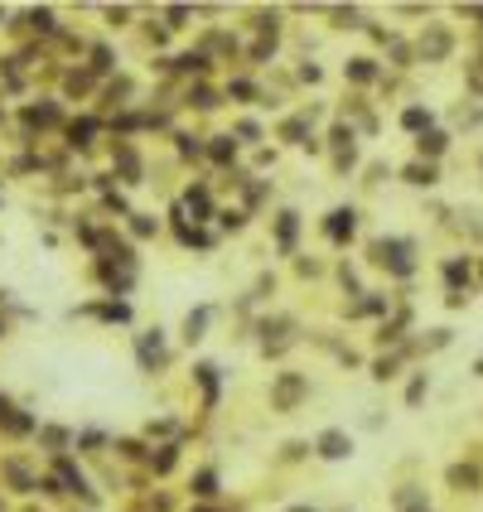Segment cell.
<instances>
[{
    "instance_id": "1",
    "label": "cell",
    "mask_w": 483,
    "mask_h": 512,
    "mask_svg": "<svg viewBox=\"0 0 483 512\" xmlns=\"http://www.w3.org/2000/svg\"><path fill=\"white\" fill-rule=\"evenodd\" d=\"M368 256L377 261V266H386L391 276H416V242L411 237H377L373 247H368Z\"/></svg>"
},
{
    "instance_id": "2",
    "label": "cell",
    "mask_w": 483,
    "mask_h": 512,
    "mask_svg": "<svg viewBox=\"0 0 483 512\" xmlns=\"http://www.w3.org/2000/svg\"><path fill=\"white\" fill-rule=\"evenodd\" d=\"M304 397H309V382L300 372H276V382H271V406L276 411H295Z\"/></svg>"
},
{
    "instance_id": "3",
    "label": "cell",
    "mask_w": 483,
    "mask_h": 512,
    "mask_svg": "<svg viewBox=\"0 0 483 512\" xmlns=\"http://www.w3.org/2000/svg\"><path fill=\"white\" fill-rule=\"evenodd\" d=\"M290 343H295V319H261V353L266 358H276V353H286Z\"/></svg>"
},
{
    "instance_id": "4",
    "label": "cell",
    "mask_w": 483,
    "mask_h": 512,
    "mask_svg": "<svg viewBox=\"0 0 483 512\" xmlns=\"http://www.w3.org/2000/svg\"><path fill=\"white\" fill-rule=\"evenodd\" d=\"M450 49H455L450 24H430V29L420 34V58H425V63H445V58H450Z\"/></svg>"
},
{
    "instance_id": "5",
    "label": "cell",
    "mask_w": 483,
    "mask_h": 512,
    "mask_svg": "<svg viewBox=\"0 0 483 512\" xmlns=\"http://www.w3.org/2000/svg\"><path fill=\"white\" fill-rule=\"evenodd\" d=\"M324 232H329V242H334V247H343V242L358 232V208H334V213H329V222H324Z\"/></svg>"
},
{
    "instance_id": "6",
    "label": "cell",
    "mask_w": 483,
    "mask_h": 512,
    "mask_svg": "<svg viewBox=\"0 0 483 512\" xmlns=\"http://www.w3.org/2000/svg\"><path fill=\"white\" fill-rule=\"evenodd\" d=\"M140 368H145V372H160V368H165V333H160V329L140 333Z\"/></svg>"
},
{
    "instance_id": "7",
    "label": "cell",
    "mask_w": 483,
    "mask_h": 512,
    "mask_svg": "<svg viewBox=\"0 0 483 512\" xmlns=\"http://www.w3.org/2000/svg\"><path fill=\"white\" fill-rule=\"evenodd\" d=\"M314 449H319V459H348V454H353V435H343V430H324V435L314 440Z\"/></svg>"
},
{
    "instance_id": "8",
    "label": "cell",
    "mask_w": 483,
    "mask_h": 512,
    "mask_svg": "<svg viewBox=\"0 0 483 512\" xmlns=\"http://www.w3.org/2000/svg\"><path fill=\"white\" fill-rule=\"evenodd\" d=\"M208 324H213V305H198L184 314V343H198L203 333H208Z\"/></svg>"
},
{
    "instance_id": "9",
    "label": "cell",
    "mask_w": 483,
    "mask_h": 512,
    "mask_svg": "<svg viewBox=\"0 0 483 512\" xmlns=\"http://www.w3.org/2000/svg\"><path fill=\"white\" fill-rule=\"evenodd\" d=\"M193 382L203 387V406L213 411L218 406V368H213V363H198V368H193Z\"/></svg>"
},
{
    "instance_id": "10",
    "label": "cell",
    "mask_w": 483,
    "mask_h": 512,
    "mask_svg": "<svg viewBox=\"0 0 483 512\" xmlns=\"http://www.w3.org/2000/svg\"><path fill=\"white\" fill-rule=\"evenodd\" d=\"M295 232H300V213L286 208V213L276 217V247H281V251H295Z\"/></svg>"
},
{
    "instance_id": "11",
    "label": "cell",
    "mask_w": 483,
    "mask_h": 512,
    "mask_svg": "<svg viewBox=\"0 0 483 512\" xmlns=\"http://www.w3.org/2000/svg\"><path fill=\"white\" fill-rule=\"evenodd\" d=\"M406 184H416V189H435V184H440V170H435L430 160H416V165H406Z\"/></svg>"
},
{
    "instance_id": "12",
    "label": "cell",
    "mask_w": 483,
    "mask_h": 512,
    "mask_svg": "<svg viewBox=\"0 0 483 512\" xmlns=\"http://www.w3.org/2000/svg\"><path fill=\"white\" fill-rule=\"evenodd\" d=\"M281 135H286V140H295V145H309V150H319V145H314V135H309V116H290L286 126H281Z\"/></svg>"
},
{
    "instance_id": "13",
    "label": "cell",
    "mask_w": 483,
    "mask_h": 512,
    "mask_svg": "<svg viewBox=\"0 0 483 512\" xmlns=\"http://www.w3.org/2000/svg\"><path fill=\"white\" fill-rule=\"evenodd\" d=\"M111 165L126 174V184H140V160H136V150H126V145H116V155H111Z\"/></svg>"
},
{
    "instance_id": "14",
    "label": "cell",
    "mask_w": 483,
    "mask_h": 512,
    "mask_svg": "<svg viewBox=\"0 0 483 512\" xmlns=\"http://www.w3.org/2000/svg\"><path fill=\"white\" fill-rule=\"evenodd\" d=\"M445 281L455 286V295H464V290H469V256H464V261L450 256V261H445Z\"/></svg>"
},
{
    "instance_id": "15",
    "label": "cell",
    "mask_w": 483,
    "mask_h": 512,
    "mask_svg": "<svg viewBox=\"0 0 483 512\" xmlns=\"http://www.w3.org/2000/svg\"><path fill=\"white\" fill-rule=\"evenodd\" d=\"M184 204H189L193 222H208V213H213V199H208V189H203V184H193L189 194H184Z\"/></svg>"
},
{
    "instance_id": "16",
    "label": "cell",
    "mask_w": 483,
    "mask_h": 512,
    "mask_svg": "<svg viewBox=\"0 0 483 512\" xmlns=\"http://www.w3.org/2000/svg\"><path fill=\"white\" fill-rule=\"evenodd\" d=\"M430 121H435V116H430V106H406V111H401V126H406V131H416V135H425V131H430Z\"/></svg>"
},
{
    "instance_id": "17",
    "label": "cell",
    "mask_w": 483,
    "mask_h": 512,
    "mask_svg": "<svg viewBox=\"0 0 483 512\" xmlns=\"http://www.w3.org/2000/svg\"><path fill=\"white\" fill-rule=\"evenodd\" d=\"M416 145H420V155H430V160H435V155H445V150H450V135L430 126L425 135H416Z\"/></svg>"
},
{
    "instance_id": "18",
    "label": "cell",
    "mask_w": 483,
    "mask_h": 512,
    "mask_svg": "<svg viewBox=\"0 0 483 512\" xmlns=\"http://www.w3.org/2000/svg\"><path fill=\"white\" fill-rule=\"evenodd\" d=\"M92 135H97V116H78V121L68 126V140H73V145H83V150L92 145Z\"/></svg>"
},
{
    "instance_id": "19",
    "label": "cell",
    "mask_w": 483,
    "mask_h": 512,
    "mask_svg": "<svg viewBox=\"0 0 483 512\" xmlns=\"http://www.w3.org/2000/svg\"><path fill=\"white\" fill-rule=\"evenodd\" d=\"M343 73H348L353 83H373V78H377V63H373V58H348Z\"/></svg>"
},
{
    "instance_id": "20",
    "label": "cell",
    "mask_w": 483,
    "mask_h": 512,
    "mask_svg": "<svg viewBox=\"0 0 483 512\" xmlns=\"http://www.w3.org/2000/svg\"><path fill=\"white\" fill-rule=\"evenodd\" d=\"M208 155H213L218 165H232V155H237V140H232V135H213V145H208Z\"/></svg>"
},
{
    "instance_id": "21",
    "label": "cell",
    "mask_w": 483,
    "mask_h": 512,
    "mask_svg": "<svg viewBox=\"0 0 483 512\" xmlns=\"http://www.w3.org/2000/svg\"><path fill=\"white\" fill-rule=\"evenodd\" d=\"M0 430H5V435H24V430H34V415H24V411H10V415L0 420Z\"/></svg>"
},
{
    "instance_id": "22",
    "label": "cell",
    "mask_w": 483,
    "mask_h": 512,
    "mask_svg": "<svg viewBox=\"0 0 483 512\" xmlns=\"http://www.w3.org/2000/svg\"><path fill=\"white\" fill-rule=\"evenodd\" d=\"M24 121H29V126H54V121H58V106H54V102L29 106V111H24Z\"/></svg>"
},
{
    "instance_id": "23",
    "label": "cell",
    "mask_w": 483,
    "mask_h": 512,
    "mask_svg": "<svg viewBox=\"0 0 483 512\" xmlns=\"http://www.w3.org/2000/svg\"><path fill=\"white\" fill-rule=\"evenodd\" d=\"M131 232H136V237H155V232H160V217H150V213H131Z\"/></svg>"
},
{
    "instance_id": "24",
    "label": "cell",
    "mask_w": 483,
    "mask_h": 512,
    "mask_svg": "<svg viewBox=\"0 0 483 512\" xmlns=\"http://www.w3.org/2000/svg\"><path fill=\"white\" fill-rule=\"evenodd\" d=\"M174 459H179V445H165L160 454H150V469H155V474H170V469H174Z\"/></svg>"
},
{
    "instance_id": "25",
    "label": "cell",
    "mask_w": 483,
    "mask_h": 512,
    "mask_svg": "<svg viewBox=\"0 0 483 512\" xmlns=\"http://www.w3.org/2000/svg\"><path fill=\"white\" fill-rule=\"evenodd\" d=\"M193 493H198V498H213V493H218V474H213V469H198V474H193Z\"/></svg>"
},
{
    "instance_id": "26",
    "label": "cell",
    "mask_w": 483,
    "mask_h": 512,
    "mask_svg": "<svg viewBox=\"0 0 483 512\" xmlns=\"http://www.w3.org/2000/svg\"><path fill=\"white\" fill-rule=\"evenodd\" d=\"M450 484H455V488H464V493H474L479 474H474V469H459V464H455V469H450Z\"/></svg>"
},
{
    "instance_id": "27",
    "label": "cell",
    "mask_w": 483,
    "mask_h": 512,
    "mask_svg": "<svg viewBox=\"0 0 483 512\" xmlns=\"http://www.w3.org/2000/svg\"><path fill=\"white\" fill-rule=\"evenodd\" d=\"M189 106H198V111H213V106H218V92H213V88H193V92H189Z\"/></svg>"
},
{
    "instance_id": "28",
    "label": "cell",
    "mask_w": 483,
    "mask_h": 512,
    "mask_svg": "<svg viewBox=\"0 0 483 512\" xmlns=\"http://www.w3.org/2000/svg\"><path fill=\"white\" fill-rule=\"evenodd\" d=\"M170 68H179V73H203V68H208V58H203V53H184V58H174Z\"/></svg>"
},
{
    "instance_id": "29",
    "label": "cell",
    "mask_w": 483,
    "mask_h": 512,
    "mask_svg": "<svg viewBox=\"0 0 483 512\" xmlns=\"http://www.w3.org/2000/svg\"><path fill=\"white\" fill-rule=\"evenodd\" d=\"M24 19H29L34 29H44V34H54V29H58V24H54V10H29Z\"/></svg>"
},
{
    "instance_id": "30",
    "label": "cell",
    "mask_w": 483,
    "mask_h": 512,
    "mask_svg": "<svg viewBox=\"0 0 483 512\" xmlns=\"http://www.w3.org/2000/svg\"><path fill=\"white\" fill-rule=\"evenodd\" d=\"M425 392H430V382H425V372H420V377H411V387H406V402H411V406H420V402H425Z\"/></svg>"
},
{
    "instance_id": "31",
    "label": "cell",
    "mask_w": 483,
    "mask_h": 512,
    "mask_svg": "<svg viewBox=\"0 0 483 512\" xmlns=\"http://www.w3.org/2000/svg\"><path fill=\"white\" fill-rule=\"evenodd\" d=\"M396 368H401V358H377L373 377H377V382H391V377H396Z\"/></svg>"
},
{
    "instance_id": "32",
    "label": "cell",
    "mask_w": 483,
    "mask_h": 512,
    "mask_svg": "<svg viewBox=\"0 0 483 512\" xmlns=\"http://www.w3.org/2000/svg\"><path fill=\"white\" fill-rule=\"evenodd\" d=\"M334 24H338V29H358V24H363V15L348 5V10H334Z\"/></svg>"
},
{
    "instance_id": "33",
    "label": "cell",
    "mask_w": 483,
    "mask_h": 512,
    "mask_svg": "<svg viewBox=\"0 0 483 512\" xmlns=\"http://www.w3.org/2000/svg\"><path fill=\"white\" fill-rule=\"evenodd\" d=\"M39 435H44V445H54V454H58V449L68 445V430H58V425H44Z\"/></svg>"
},
{
    "instance_id": "34",
    "label": "cell",
    "mask_w": 483,
    "mask_h": 512,
    "mask_svg": "<svg viewBox=\"0 0 483 512\" xmlns=\"http://www.w3.org/2000/svg\"><path fill=\"white\" fill-rule=\"evenodd\" d=\"M382 309H386L382 295H368V300H358V305L348 309V314H382Z\"/></svg>"
},
{
    "instance_id": "35",
    "label": "cell",
    "mask_w": 483,
    "mask_h": 512,
    "mask_svg": "<svg viewBox=\"0 0 483 512\" xmlns=\"http://www.w3.org/2000/svg\"><path fill=\"white\" fill-rule=\"evenodd\" d=\"M165 19H170V29H184V19H193V10H189V5H170Z\"/></svg>"
},
{
    "instance_id": "36",
    "label": "cell",
    "mask_w": 483,
    "mask_h": 512,
    "mask_svg": "<svg viewBox=\"0 0 483 512\" xmlns=\"http://www.w3.org/2000/svg\"><path fill=\"white\" fill-rule=\"evenodd\" d=\"M92 68H97V73H111V68H116V63H111V49H106V44H97V49H92Z\"/></svg>"
},
{
    "instance_id": "37",
    "label": "cell",
    "mask_w": 483,
    "mask_h": 512,
    "mask_svg": "<svg viewBox=\"0 0 483 512\" xmlns=\"http://www.w3.org/2000/svg\"><path fill=\"white\" fill-rule=\"evenodd\" d=\"M78 445H83L88 454H97V449L106 445V435H101V430H83V435H78Z\"/></svg>"
},
{
    "instance_id": "38",
    "label": "cell",
    "mask_w": 483,
    "mask_h": 512,
    "mask_svg": "<svg viewBox=\"0 0 483 512\" xmlns=\"http://www.w3.org/2000/svg\"><path fill=\"white\" fill-rule=\"evenodd\" d=\"M227 97H242V102H252V97H256V88H252V83H242V78H237V83H232V88H227Z\"/></svg>"
},
{
    "instance_id": "39",
    "label": "cell",
    "mask_w": 483,
    "mask_h": 512,
    "mask_svg": "<svg viewBox=\"0 0 483 512\" xmlns=\"http://www.w3.org/2000/svg\"><path fill=\"white\" fill-rule=\"evenodd\" d=\"M237 135L252 145V140H261V126H256V121H237Z\"/></svg>"
},
{
    "instance_id": "40",
    "label": "cell",
    "mask_w": 483,
    "mask_h": 512,
    "mask_svg": "<svg viewBox=\"0 0 483 512\" xmlns=\"http://www.w3.org/2000/svg\"><path fill=\"white\" fill-rule=\"evenodd\" d=\"M174 140H179V155H193V160H198V155H203V145H198V140H193V135H174Z\"/></svg>"
},
{
    "instance_id": "41",
    "label": "cell",
    "mask_w": 483,
    "mask_h": 512,
    "mask_svg": "<svg viewBox=\"0 0 483 512\" xmlns=\"http://www.w3.org/2000/svg\"><path fill=\"white\" fill-rule=\"evenodd\" d=\"M222 227H227V232H242V227H247V213H222Z\"/></svg>"
},
{
    "instance_id": "42",
    "label": "cell",
    "mask_w": 483,
    "mask_h": 512,
    "mask_svg": "<svg viewBox=\"0 0 483 512\" xmlns=\"http://www.w3.org/2000/svg\"><path fill=\"white\" fill-rule=\"evenodd\" d=\"M450 343V329H430V338H425V348H445Z\"/></svg>"
},
{
    "instance_id": "43",
    "label": "cell",
    "mask_w": 483,
    "mask_h": 512,
    "mask_svg": "<svg viewBox=\"0 0 483 512\" xmlns=\"http://www.w3.org/2000/svg\"><path fill=\"white\" fill-rule=\"evenodd\" d=\"M358 165V150H338V170H353Z\"/></svg>"
},
{
    "instance_id": "44",
    "label": "cell",
    "mask_w": 483,
    "mask_h": 512,
    "mask_svg": "<svg viewBox=\"0 0 483 512\" xmlns=\"http://www.w3.org/2000/svg\"><path fill=\"white\" fill-rule=\"evenodd\" d=\"M464 15H469V19H479V24H483V5H464Z\"/></svg>"
},
{
    "instance_id": "45",
    "label": "cell",
    "mask_w": 483,
    "mask_h": 512,
    "mask_svg": "<svg viewBox=\"0 0 483 512\" xmlns=\"http://www.w3.org/2000/svg\"><path fill=\"white\" fill-rule=\"evenodd\" d=\"M10 411H15V406H10V402H5V392H0V420H5Z\"/></svg>"
},
{
    "instance_id": "46",
    "label": "cell",
    "mask_w": 483,
    "mask_h": 512,
    "mask_svg": "<svg viewBox=\"0 0 483 512\" xmlns=\"http://www.w3.org/2000/svg\"><path fill=\"white\" fill-rule=\"evenodd\" d=\"M474 377H483V358H479V363H474Z\"/></svg>"
},
{
    "instance_id": "47",
    "label": "cell",
    "mask_w": 483,
    "mask_h": 512,
    "mask_svg": "<svg viewBox=\"0 0 483 512\" xmlns=\"http://www.w3.org/2000/svg\"><path fill=\"white\" fill-rule=\"evenodd\" d=\"M290 512H314V508H290Z\"/></svg>"
},
{
    "instance_id": "48",
    "label": "cell",
    "mask_w": 483,
    "mask_h": 512,
    "mask_svg": "<svg viewBox=\"0 0 483 512\" xmlns=\"http://www.w3.org/2000/svg\"><path fill=\"white\" fill-rule=\"evenodd\" d=\"M0 338H5V324H0Z\"/></svg>"
},
{
    "instance_id": "49",
    "label": "cell",
    "mask_w": 483,
    "mask_h": 512,
    "mask_svg": "<svg viewBox=\"0 0 483 512\" xmlns=\"http://www.w3.org/2000/svg\"><path fill=\"white\" fill-rule=\"evenodd\" d=\"M198 512H213V508H198Z\"/></svg>"
}]
</instances>
